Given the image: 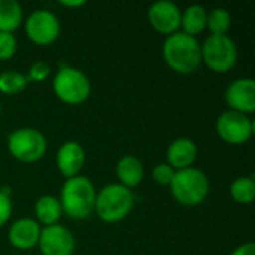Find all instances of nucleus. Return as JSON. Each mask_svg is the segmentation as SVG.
Segmentation results:
<instances>
[{
  "instance_id": "1",
  "label": "nucleus",
  "mask_w": 255,
  "mask_h": 255,
  "mask_svg": "<svg viewBox=\"0 0 255 255\" xmlns=\"http://www.w3.org/2000/svg\"><path fill=\"white\" fill-rule=\"evenodd\" d=\"M163 57L172 70L188 75L196 72L202 64V45L194 36L176 31L166 37L163 43Z\"/></svg>"
},
{
  "instance_id": "2",
  "label": "nucleus",
  "mask_w": 255,
  "mask_h": 255,
  "mask_svg": "<svg viewBox=\"0 0 255 255\" xmlns=\"http://www.w3.org/2000/svg\"><path fill=\"white\" fill-rule=\"evenodd\" d=\"M96 196L97 191L94 184L87 176L76 175L66 179L58 200L63 214H66L69 218L85 220L94 212Z\"/></svg>"
},
{
  "instance_id": "3",
  "label": "nucleus",
  "mask_w": 255,
  "mask_h": 255,
  "mask_svg": "<svg viewBox=\"0 0 255 255\" xmlns=\"http://www.w3.org/2000/svg\"><path fill=\"white\" fill-rule=\"evenodd\" d=\"M134 194L121 184H109L96 196L94 211L105 223H118L124 220L133 209Z\"/></svg>"
},
{
  "instance_id": "4",
  "label": "nucleus",
  "mask_w": 255,
  "mask_h": 255,
  "mask_svg": "<svg viewBox=\"0 0 255 255\" xmlns=\"http://www.w3.org/2000/svg\"><path fill=\"white\" fill-rule=\"evenodd\" d=\"M169 187L176 202L184 206H197L208 197L211 184L203 170L187 167L175 172Z\"/></svg>"
},
{
  "instance_id": "5",
  "label": "nucleus",
  "mask_w": 255,
  "mask_h": 255,
  "mask_svg": "<svg viewBox=\"0 0 255 255\" xmlns=\"http://www.w3.org/2000/svg\"><path fill=\"white\" fill-rule=\"evenodd\" d=\"M52 88L61 102L67 105H79L90 97L91 82L82 70L61 63L54 76Z\"/></svg>"
},
{
  "instance_id": "6",
  "label": "nucleus",
  "mask_w": 255,
  "mask_h": 255,
  "mask_svg": "<svg viewBox=\"0 0 255 255\" xmlns=\"http://www.w3.org/2000/svg\"><path fill=\"white\" fill-rule=\"evenodd\" d=\"M238 61V46L229 34H211L202 45V63L218 73H226Z\"/></svg>"
},
{
  "instance_id": "7",
  "label": "nucleus",
  "mask_w": 255,
  "mask_h": 255,
  "mask_svg": "<svg viewBox=\"0 0 255 255\" xmlns=\"http://www.w3.org/2000/svg\"><path fill=\"white\" fill-rule=\"evenodd\" d=\"M7 148L13 158L24 163H34L45 155L48 142L37 128L21 127L9 134Z\"/></svg>"
},
{
  "instance_id": "8",
  "label": "nucleus",
  "mask_w": 255,
  "mask_h": 255,
  "mask_svg": "<svg viewBox=\"0 0 255 255\" xmlns=\"http://www.w3.org/2000/svg\"><path fill=\"white\" fill-rule=\"evenodd\" d=\"M28 39L37 45H49L60 36V19L48 9L33 10L24 22Z\"/></svg>"
},
{
  "instance_id": "9",
  "label": "nucleus",
  "mask_w": 255,
  "mask_h": 255,
  "mask_svg": "<svg viewBox=\"0 0 255 255\" xmlns=\"http://www.w3.org/2000/svg\"><path fill=\"white\" fill-rule=\"evenodd\" d=\"M217 133L232 145H242L253 136L254 123L248 115L229 109L218 117Z\"/></svg>"
},
{
  "instance_id": "10",
  "label": "nucleus",
  "mask_w": 255,
  "mask_h": 255,
  "mask_svg": "<svg viewBox=\"0 0 255 255\" xmlns=\"http://www.w3.org/2000/svg\"><path fill=\"white\" fill-rule=\"evenodd\" d=\"M37 245L42 255H73L76 242L69 229L54 224L42 229Z\"/></svg>"
},
{
  "instance_id": "11",
  "label": "nucleus",
  "mask_w": 255,
  "mask_h": 255,
  "mask_svg": "<svg viewBox=\"0 0 255 255\" xmlns=\"http://www.w3.org/2000/svg\"><path fill=\"white\" fill-rule=\"evenodd\" d=\"M181 13L182 10L176 3L170 0H158L149 6L148 19L157 31L169 36L176 33L181 27Z\"/></svg>"
},
{
  "instance_id": "12",
  "label": "nucleus",
  "mask_w": 255,
  "mask_h": 255,
  "mask_svg": "<svg viewBox=\"0 0 255 255\" xmlns=\"http://www.w3.org/2000/svg\"><path fill=\"white\" fill-rule=\"evenodd\" d=\"M226 102L232 111L241 114L255 112V81L253 78L235 79L226 90Z\"/></svg>"
},
{
  "instance_id": "13",
  "label": "nucleus",
  "mask_w": 255,
  "mask_h": 255,
  "mask_svg": "<svg viewBox=\"0 0 255 255\" xmlns=\"http://www.w3.org/2000/svg\"><path fill=\"white\" fill-rule=\"evenodd\" d=\"M55 161L60 173L64 178H73L79 175L81 169L85 164V151L79 142L67 140L58 148Z\"/></svg>"
},
{
  "instance_id": "14",
  "label": "nucleus",
  "mask_w": 255,
  "mask_h": 255,
  "mask_svg": "<svg viewBox=\"0 0 255 255\" xmlns=\"http://www.w3.org/2000/svg\"><path fill=\"white\" fill-rule=\"evenodd\" d=\"M40 224L33 218H19L9 227V242L16 250H31L40 238Z\"/></svg>"
},
{
  "instance_id": "15",
  "label": "nucleus",
  "mask_w": 255,
  "mask_h": 255,
  "mask_svg": "<svg viewBox=\"0 0 255 255\" xmlns=\"http://www.w3.org/2000/svg\"><path fill=\"white\" fill-rule=\"evenodd\" d=\"M197 145L190 137H178L175 139L166 152L167 164L172 166L175 170H182L187 167H193L197 158Z\"/></svg>"
},
{
  "instance_id": "16",
  "label": "nucleus",
  "mask_w": 255,
  "mask_h": 255,
  "mask_svg": "<svg viewBox=\"0 0 255 255\" xmlns=\"http://www.w3.org/2000/svg\"><path fill=\"white\" fill-rule=\"evenodd\" d=\"M143 175V164L134 155H124L117 164V176L120 179V184L127 188L137 187L142 182Z\"/></svg>"
},
{
  "instance_id": "17",
  "label": "nucleus",
  "mask_w": 255,
  "mask_h": 255,
  "mask_svg": "<svg viewBox=\"0 0 255 255\" xmlns=\"http://www.w3.org/2000/svg\"><path fill=\"white\" fill-rule=\"evenodd\" d=\"M34 215H36V221L39 224H43L45 227L58 224V220L63 215L60 200L49 194L39 197L34 203Z\"/></svg>"
},
{
  "instance_id": "18",
  "label": "nucleus",
  "mask_w": 255,
  "mask_h": 255,
  "mask_svg": "<svg viewBox=\"0 0 255 255\" xmlns=\"http://www.w3.org/2000/svg\"><path fill=\"white\" fill-rule=\"evenodd\" d=\"M208 10L202 4H191L181 13V27L182 31L194 36L202 33L206 28Z\"/></svg>"
},
{
  "instance_id": "19",
  "label": "nucleus",
  "mask_w": 255,
  "mask_h": 255,
  "mask_svg": "<svg viewBox=\"0 0 255 255\" xmlns=\"http://www.w3.org/2000/svg\"><path fill=\"white\" fill-rule=\"evenodd\" d=\"M22 24V7L15 0H0V31L13 33Z\"/></svg>"
},
{
  "instance_id": "20",
  "label": "nucleus",
  "mask_w": 255,
  "mask_h": 255,
  "mask_svg": "<svg viewBox=\"0 0 255 255\" xmlns=\"http://www.w3.org/2000/svg\"><path fill=\"white\" fill-rule=\"evenodd\" d=\"M230 194L235 202L250 205L255 199V181L253 176H239L230 185Z\"/></svg>"
},
{
  "instance_id": "21",
  "label": "nucleus",
  "mask_w": 255,
  "mask_h": 255,
  "mask_svg": "<svg viewBox=\"0 0 255 255\" xmlns=\"http://www.w3.org/2000/svg\"><path fill=\"white\" fill-rule=\"evenodd\" d=\"M206 27L211 30V34H227L232 27V15L224 7H215L208 12Z\"/></svg>"
},
{
  "instance_id": "22",
  "label": "nucleus",
  "mask_w": 255,
  "mask_h": 255,
  "mask_svg": "<svg viewBox=\"0 0 255 255\" xmlns=\"http://www.w3.org/2000/svg\"><path fill=\"white\" fill-rule=\"evenodd\" d=\"M28 84L27 75L16 70H6L0 73V93L16 94L21 93Z\"/></svg>"
},
{
  "instance_id": "23",
  "label": "nucleus",
  "mask_w": 255,
  "mask_h": 255,
  "mask_svg": "<svg viewBox=\"0 0 255 255\" xmlns=\"http://www.w3.org/2000/svg\"><path fill=\"white\" fill-rule=\"evenodd\" d=\"M16 37L13 33L0 31V60H9L16 52Z\"/></svg>"
},
{
  "instance_id": "24",
  "label": "nucleus",
  "mask_w": 255,
  "mask_h": 255,
  "mask_svg": "<svg viewBox=\"0 0 255 255\" xmlns=\"http://www.w3.org/2000/svg\"><path fill=\"white\" fill-rule=\"evenodd\" d=\"M175 169L169 166L167 163H160L152 169V179L160 184V185H170L173 176H175Z\"/></svg>"
},
{
  "instance_id": "25",
  "label": "nucleus",
  "mask_w": 255,
  "mask_h": 255,
  "mask_svg": "<svg viewBox=\"0 0 255 255\" xmlns=\"http://www.w3.org/2000/svg\"><path fill=\"white\" fill-rule=\"evenodd\" d=\"M12 200H10V190L6 188H0V227H3L10 215H12Z\"/></svg>"
},
{
  "instance_id": "26",
  "label": "nucleus",
  "mask_w": 255,
  "mask_h": 255,
  "mask_svg": "<svg viewBox=\"0 0 255 255\" xmlns=\"http://www.w3.org/2000/svg\"><path fill=\"white\" fill-rule=\"evenodd\" d=\"M49 73H51L49 64L39 60V61H34V63L30 66L28 73H27V79H28V82H30V81H37V82H40V81H45V79L49 76Z\"/></svg>"
},
{
  "instance_id": "27",
  "label": "nucleus",
  "mask_w": 255,
  "mask_h": 255,
  "mask_svg": "<svg viewBox=\"0 0 255 255\" xmlns=\"http://www.w3.org/2000/svg\"><path fill=\"white\" fill-rule=\"evenodd\" d=\"M232 255H255V245L253 242H248V244H244L241 245L239 248H236Z\"/></svg>"
},
{
  "instance_id": "28",
  "label": "nucleus",
  "mask_w": 255,
  "mask_h": 255,
  "mask_svg": "<svg viewBox=\"0 0 255 255\" xmlns=\"http://www.w3.org/2000/svg\"><path fill=\"white\" fill-rule=\"evenodd\" d=\"M63 6H69V7H78V6H84L85 0H61L60 1Z\"/></svg>"
},
{
  "instance_id": "29",
  "label": "nucleus",
  "mask_w": 255,
  "mask_h": 255,
  "mask_svg": "<svg viewBox=\"0 0 255 255\" xmlns=\"http://www.w3.org/2000/svg\"><path fill=\"white\" fill-rule=\"evenodd\" d=\"M0 114H1V103H0Z\"/></svg>"
}]
</instances>
